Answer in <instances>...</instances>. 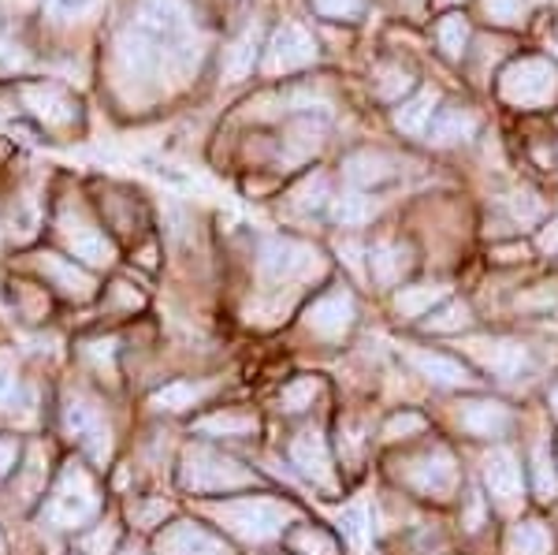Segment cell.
Returning <instances> with one entry per match:
<instances>
[{
    "label": "cell",
    "instance_id": "13",
    "mask_svg": "<svg viewBox=\"0 0 558 555\" xmlns=\"http://www.w3.org/2000/svg\"><path fill=\"white\" fill-rule=\"evenodd\" d=\"M291 462L294 470L302 473L305 481H313L317 488L324 492H336V467H331V455H328V444H324V436L317 429H305L291 441Z\"/></svg>",
    "mask_w": 558,
    "mask_h": 555
},
{
    "label": "cell",
    "instance_id": "15",
    "mask_svg": "<svg viewBox=\"0 0 558 555\" xmlns=\"http://www.w3.org/2000/svg\"><path fill=\"white\" fill-rule=\"evenodd\" d=\"M157 555H231V548L202 526L175 522L157 536Z\"/></svg>",
    "mask_w": 558,
    "mask_h": 555
},
{
    "label": "cell",
    "instance_id": "3",
    "mask_svg": "<svg viewBox=\"0 0 558 555\" xmlns=\"http://www.w3.org/2000/svg\"><path fill=\"white\" fill-rule=\"evenodd\" d=\"M179 485L186 492H235L257 485V473L246 470L239 459L216 451V447H186Z\"/></svg>",
    "mask_w": 558,
    "mask_h": 555
},
{
    "label": "cell",
    "instance_id": "27",
    "mask_svg": "<svg viewBox=\"0 0 558 555\" xmlns=\"http://www.w3.org/2000/svg\"><path fill=\"white\" fill-rule=\"evenodd\" d=\"M444 299H447V283H413V288H402L395 294V313L407 321L428 317Z\"/></svg>",
    "mask_w": 558,
    "mask_h": 555
},
{
    "label": "cell",
    "instance_id": "11",
    "mask_svg": "<svg viewBox=\"0 0 558 555\" xmlns=\"http://www.w3.org/2000/svg\"><path fill=\"white\" fill-rule=\"evenodd\" d=\"M465 354H470L484 373H492V377H499V381H518L521 373L529 370V347L518 343V339L473 336V339H465Z\"/></svg>",
    "mask_w": 558,
    "mask_h": 555
},
{
    "label": "cell",
    "instance_id": "17",
    "mask_svg": "<svg viewBox=\"0 0 558 555\" xmlns=\"http://www.w3.org/2000/svg\"><path fill=\"white\" fill-rule=\"evenodd\" d=\"M458 425L476 441H499L510 429V410L499 399H465L458 410Z\"/></svg>",
    "mask_w": 558,
    "mask_h": 555
},
{
    "label": "cell",
    "instance_id": "12",
    "mask_svg": "<svg viewBox=\"0 0 558 555\" xmlns=\"http://www.w3.org/2000/svg\"><path fill=\"white\" fill-rule=\"evenodd\" d=\"M484 488L495 499L499 511H518L521 507V462L510 447H492L488 459H484Z\"/></svg>",
    "mask_w": 558,
    "mask_h": 555
},
{
    "label": "cell",
    "instance_id": "34",
    "mask_svg": "<svg viewBox=\"0 0 558 555\" xmlns=\"http://www.w3.org/2000/svg\"><path fill=\"white\" fill-rule=\"evenodd\" d=\"M317 396H320V381L317 377H299L279 391V410H283V414H302V410L313 407V399Z\"/></svg>",
    "mask_w": 558,
    "mask_h": 555
},
{
    "label": "cell",
    "instance_id": "22",
    "mask_svg": "<svg viewBox=\"0 0 558 555\" xmlns=\"http://www.w3.org/2000/svg\"><path fill=\"white\" fill-rule=\"evenodd\" d=\"M197 436H213V441H242V436L257 433V418L246 414V410H220V414H209L202 422H194Z\"/></svg>",
    "mask_w": 558,
    "mask_h": 555
},
{
    "label": "cell",
    "instance_id": "50",
    "mask_svg": "<svg viewBox=\"0 0 558 555\" xmlns=\"http://www.w3.org/2000/svg\"><path fill=\"white\" fill-rule=\"evenodd\" d=\"M551 414L558 418V384H555V388H551Z\"/></svg>",
    "mask_w": 558,
    "mask_h": 555
},
{
    "label": "cell",
    "instance_id": "40",
    "mask_svg": "<svg viewBox=\"0 0 558 555\" xmlns=\"http://www.w3.org/2000/svg\"><path fill=\"white\" fill-rule=\"evenodd\" d=\"M425 418L421 414H413V410H407V414H395L391 422L384 425V436L387 441H407V436H417V433H425Z\"/></svg>",
    "mask_w": 558,
    "mask_h": 555
},
{
    "label": "cell",
    "instance_id": "1",
    "mask_svg": "<svg viewBox=\"0 0 558 555\" xmlns=\"http://www.w3.org/2000/svg\"><path fill=\"white\" fill-rule=\"evenodd\" d=\"M209 518L220 522L231 536L246 544L272 541L294 522V507L272 496H246V499H223V504L209 507Z\"/></svg>",
    "mask_w": 558,
    "mask_h": 555
},
{
    "label": "cell",
    "instance_id": "33",
    "mask_svg": "<svg viewBox=\"0 0 558 555\" xmlns=\"http://www.w3.org/2000/svg\"><path fill=\"white\" fill-rule=\"evenodd\" d=\"M470 306L465 302H444L425 317V333H462L470 328Z\"/></svg>",
    "mask_w": 558,
    "mask_h": 555
},
{
    "label": "cell",
    "instance_id": "19",
    "mask_svg": "<svg viewBox=\"0 0 558 555\" xmlns=\"http://www.w3.org/2000/svg\"><path fill=\"white\" fill-rule=\"evenodd\" d=\"M407 362L425 381L439 384V388H465V384H473L470 370H465V365L458 362V358H447V354H436V351H421V347H410Z\"/></svg>",
    "mask_w": 558,
    "mask_h": 555
},
{
    "label": "cell",
    "instance_id": "45",
    "mask_svg": "<svg viewBox=\"0 0 558 555\" xmlns=\"http://www.w3.org/2000/svg\"><path fill=\"white\" fill-rule=\"evenodd\" d=\"M481 522H484V496H473L470 499V515H465V530L476 533V530H481Z\"/></svg>",
    "mask_w": 558,
    "mask_h": 555
},
{
    "label": "cell",
    "instance_id": "7",
    "mask_svg": "<svg viewBox=\"0 0 558 555\" xmlns=\"http://www.w3.org/2000/svg\"><path fill=\"white\" fill-rule=\"evenodd\" d=\"M402 481L428 499H447L458 485L454 455L439 444L428 447V451H421V455H413V459L402 462Z\"/></svg>",
    "mask_w": 558,
    "mask_h": 555
},
{
    "label": "cell",
    "instance_id": "8",
    "mask_svg": "<svg viewBox=\"0 0 558 555\" xmlns=\"http://www.w3.org/2000/svg\"><path fill=\"white\" fill-rule=\"evenodd\" d=\"M64 429L71 436H78L83 451L94 462H105L112 455V429H108L101 407L94 399L83 396V391H71L64 402Z\"/></svg>",
    "mask_w": 558,
    "mask_h": 555
},
{
    "label": "cell",
    "instance_id": "53",
    "mask_svg": "<svg viewBox=\"0 0 558 555\" xmlns=\"http://www.w3.org/2000/svg\"><path fill=\"white\" fill-rule=\"evenodd\" d=\"M444 4H458V0H444Z\"/></svg>",
    "mask_w": 558,
    "mask_h": 555
},
{
    "label": "cell",
    "instance_id": "6",
    "mask_svg": "<svg viewBox=\"0 0 558 555\" xmlns=\"http://www.w3.org/2000/svg\"><path fill=\"white\" fill-rule=\"evenodd\" d=\"M57 231H60V243L75 254V262H83L89 268H108L116 262V246L108 243L105 231L97 228L78 205H64V209H60Z\"/></svg>",
    "mask_w": 558,
    "mask_h": 555
},
{
    "label": "cell",
    "instance_id": "49",
    "mask_svg": "<svg viewBox=\"0 0 558 555\" xmlns=\"http://www.w3.org/2000/svg\"><path fill=\"white\" fill-rule=\"evenodd\" d=\"M495 257H499V262H518V257H525V246H502V250H495Z\"/></svg>",
    "mask_w": 558,
    "mask_h": 555
},
{
    "label": "cell",
    "instance_id": "36",
    "mask_svg": "<svg viewBox=\"0 0 558 555\" xmlns=\"http://www.w3.org/2000/svg\"><path fill=\"white\" fill-rule=\"evenodd\" d=\"M331 198V191H328V176H320V172H313V176H305L299 186L291 191V202L299 205V209L305 213H317L324 209V202Z\"/></svg>",
    "mask_w": 558,
    "mask_h": 555
},
{
    "label": "cell",
    "instance_id": "9",
    "mask_svg": "<svg viewBox=\"0 0 558 555\" xmlns=\"http://www.w3.org/2000/svg\"><path fill=\"white\" fill-rule=\"evenodd\" d=\"M317 60V41L313 34L299 23H283L279 31H272V38L265 45V75H291V71H302Z\"/></svg>",
    "mask_w": 558,
    "mask_h": 555
},
{
    "label": "cell",
    "instance_id": "30",
    "mask_svg": "<svg viewBox=\"0 0 558 555\" xmlns=\"http://www.w3.org/2000/svg\"><path fill=\"white\" fill-rule=\"evenodd\" d=\"M373 213H376L373 198H365L357 191H347L331 202V217H336V224H343V228H362V224L373 220Z\"/></svg>",
    "mask_w": 558,
    "mask_h": 555
},
{
    "label": "cell",
    "instance_id": "48",
    "mask_svg": "<svg viewBox=\"0 0 558 555\" xmlns=\"http://www.w3.org/2000/svg\"><path fill=\"white\" fill-rule=\"evenodd\" d=\"M116 299L123 302V306H131V310H138L142 306V294H134L128 283H116Z\"/></svg>",
    "mask_w": 558,
    "mask_h": 555
},
{
    "label": "cell",
    "instance_id": "10",
    "mask_svg": "<svg viewBox=\"0 0 558 555\" xmlns=\"http://www.w3.org/2000/svg\"><path fill=\"white\" fill-rule=\"evenodd\" d=\"M354 321H357V306H354V294L347 288L320 294V299H313V306L305 310V328L317 339H324V343H339L343 336H350Z\"/></svg>",
    "mask_w": 558,
    "mask_h": 555
},
{
    "label": "cell",
    "instance_id": "35",
    "mask_svg": "<svg viewBox=\"0 0 558 555\" xmlns=\"http://www.w3.org/2000/svg\"><path fill=\"white\" fill-rule=\"evenodd\" d=\"M533 488L539 499H558V462H551V455H547V447L539 444L536 455H533Z\"/></svg>",
    "mask_w": 558,
    "mask_h": 555
},
{
    "label": "cell",
    "instance_id": "4",
    "mask_svg": "<svg viewBox=\"0 0 558 555\" xmlns=\"http://www.w3.org/2000/svg\"><path fill=\"white\" fill-rule=\"evenodd\" d=\"M257 268L276 288H294V283H310L324 276L328 262L317 246L299 243V239H265L257 250Z\"/></svg>",
    "mask_w": 558,
    "mask_h": 555
},
{
    "label": "cell",
    "instance_id": "24",
    "mask_svg": "<svg viewBox=\"0 0 558 555\" xmlns=\"http://www.w3.org/2000/svg\"><path fill=\"white\" fill-rule=\"evenodd\" d=\"M555 541L539 518H521L518 526H510L507 533V555H551Z\"/></svg>",
    "mask_w": 558,
    "mask_h": 555
},
{
    "label": "cell",
    "instance_id": "32",
    "mask_svg": "<svg viewBox=\"0 0 558 555\" xmlns=\"http://www.w3.org/2000/svg\"><path fill=\"white\" fill-rule=\"evenodd\" d=\"M373 89L384 101H399L407 89H413V75L402 64H380L373 71Z\"/></svg>",
    "mask_w": 558,
    "mask_h": 555
},
{
    "label": "cell",
    "instance_id": "21",
    "mask_svg": "<svg viewBox=\"0 0 558 555\" xmlns=\"http://www.w3.org/2000/svg\"><path fill=\"white\" fill-rule=\"evenodd\" d=\"M368 268H373L376 283L395 288V283H402V276L413 268V250L402 243H380V246L368 250Z\"/></svg>",
    "mask_w": 558,
    "mask_h": 555
},
{
    "label": "cell",
    "instance_id": "28",
    "mask_svg": "<svg viewBox=\"0 0 558 555\" xmlns=\"http://www.w3.org/2000/svg\"><path fill=\"white\" fill-rule=\"evenodd\" d=\"M45 467H49V451L41 444H34L26 451L23 467H20V478H15V492H20V504H31V499L41 496L45 488Z\"/></svg>",
    "mask_w": 558,
    "mask_h": 555
},
{
    "label": "cell",
    "instance_id": "18",
    "mask_svg": "<svg viewBox=\"0 0 558 555\" xmlns=\"http://www.w3.org/2000/svg\"><path fill=\"white\" fill-rule=\"evenodd\" d=\"M476 131H481V116H476L470 105H447V109L436 112L425 142L436 149H451L458 142H470Z\"/></svg>",
    "mask_w": 558,
    "mask_h": 555
},
{
    "label": "cell",
    "instance_id": "2",
    "mask_svg": "<svg viewBox=\"0 0 558 555\" xmlns=\"http://www.w3.org/2000/svg\"><path fill=\"white\" fill-rule=\"evenodd\" d=\"M97 511H101V492H97L89 470L83 462H68L49 492V504H45L49 526H57V530H78L89 518H97Z\"/></svg>",
    "mask_w": 558,
    "mask_h": 555
},
{
    "label": "cell",
    "instance_id": "20",
    "mask_svg": "<svg viewBox=\"0 0 558 555\" xmlns=\"http://www.w3.org/2000/svg\"><path fill=\"white\" fill-rule=\"evenodd\" d=\"M436 105H439L436 89H417L410 101H402L399 109H395V116H391L395 128L402 134H410V138H425L432 120H436Z\"/></svg>",
    "mask_w": 558,
    "mask_h": 555
},
{
    "label": "cell",
    "instance_id": "42",
    "mask_svg": "<svg viewBox=\"0 0 558 555\" xmlns=\"http://www.w3.org/2000/svg\"><path fill=\"white\" fill-rule=\"evenodd\" d=\"M313 8L320 15H328V20H357L365 0H313Z\"/></svg>",
    "mask_w": 558,
    "mask_h": 555
},
{
    "label": "cell",
    "instance_id": "47",
    "mask_svg": "<svg viewBox=\"0 0 558 555\" xmlns=\"http://www.w3.org/2000/svg\"><path fill=\"white\" fill-rule=\"evenodd\" d=\"M539 250H547V254L558 257V220H551L544 231H539Z\"/></svg>",
    "mask_w": 558,
    "mask_h": 555
},
{
    "label": "cell",
    "instance_id": "37",
    "mask_svg": "<svg viewBox=\"0 0 558 555\" xmlns=\"http://www.w3.org/2000/svg\"><path fill=\"white\" fill-rule=\"evenodd\" d=\"M502 209L510 213V220L514 224H536V220H544V202H539V194L533 191H514V194H507L502 198Z\"/></svg>",
    "mask_w": 558,
    "mask_h": 555
},
{
    "label": "cell",
    "instance_id": "44",
    "mask_svg": "<svg viewBox=\"0 0 558 555\" xmlns=\"http://www.w3.org/2000/svg\"><path fill=\"white\" fill-rule=\"evenodd\" d=\"M15 462H20V441L15 436H0V481L15 470Z\"/></svg>",
    "mask_w": 558,
    "mask_h": 555
},
{
    "label": "cell",
    "instance_id": "31",
    "mask_svg": "<svg viewBox=\"0 0 558 555\" xmlns=\"http://www.w3.org/2000/svg\"><path fill=\"white\" fill-rule=\"evenodd\" d=\"M287 544H291L294 555H339L336 536H328L324 530H317V526H299V530H291Z\"/></svg>",
    "mask_w": 558,
    "mask_h": 555
},
{
    "label": "cell",
    "instance_id": "46",
    "mask_svg": "<svg viewBox=\"0 0 558 555\" xmlns=\"http://www.w3.org/2000/svg\"><path fill=\"white\" fill-rule=\"evenodd\" d=\"M339 254L347 257V265L354 268V273H362V257H365V250H362V246L350 243V239H347V243H339Z\"/></svg>",
    "mask_w": 558,
    "mask_h": 555
},
{
    "label": "cell",
    "instance_id": "39",
    "mask_svg": "<svg viewBox=\"0 0 558 555\" xmlns=\"http://www.w3.org/2000/svg\"><path fill=\"white\" fill-rule=\"evenodd\" d=\"M15 399H20V365L12 351H0V410H12Z\"/></svg>",
    "mask_w": 558,
    "mask_h": 555
},
{
    "label": "cell",
    "instance_id": "14",
    "mask_svg": "<svg viewBox=\"0 0 558 555\" xmlns=\"http://www.w3.org/2000/svg\"><path fill=\"white\" fill-rule=\"evenodd\" d=\"M23 101H26V109H31V112L45 123V128L64 131V128H75V120H78L75 97H71L68 89L52 86V83L26 86V89H23Z\"/></svg>",
    "mask_w": 558,
    "mask_h": 555
},
{
    "label": "cell",
    "instance_id": "38",
    "mask_svg": "<svg viewBox=\"0 0 558 555\" xmlns=\"http://www.w3.org/2000/svg\"><path fill=\"white\" fill-rule=\"evenodd\" d=\"M484 15L495 26H521L529 15V4L525 0H484Z\"/></svg>",
    "mask_w": 558,
    "mask_h": 555
},
{
    "label": "cell",
    "instance_id": "41",
    "mask_svg": "<svg viewBox=\"0 0 558 555\" xmlns=\"http://www.w3.org/2000/svg\"><path fill=\"white\" fill-rule=\"evenodd\" d=\"M116 541H120V530H116L112 522H105V526H97L94 533L83 536V552L86 555H112Z\"/></svg>",
    "mask_w": 558,
    "mask_h": 555
},
{
    "label": "cell",
    "instance_id": "16",
    "mask_svg": "<svg viewBox=\"0 0 558 555\" xmlns=\"http://www.w3.org/2000/svg\"><path fill=\"white\" fill-rule=\"evenodd\" d=\"M38 273L71 302H86V299H94V291H97L94 276H89L78 262H68V257L41 254L38 257Z\"/></svg>",
    "mask_w": 558,
    "mask_h": 555
},
{
    "label": "cell",
    "instance_id": "52",
    "mask_svg": "<svg viewBox=\"0 0 558 555\" xmlns=\"http://www.w3.org/2000/svg\"><path fill=\"white\" fill-rule=\"evenodd\" d=\"M0 555H4V536H0Z\"/></svg>",
    "mask_w": 558,
    "mask_h": 555
},
{
    "label": "cell",
    "instance_id": "43",
    "mask_svg": "<svg viewBox=\"0 0 558 555\" xmlns=\"http://www.w3.org/2000/svg\"><path fill=\"white\" fill-rule=\"evenodd\" d=\"M168 515V504L165 499H142V504H131V518L142 526V530H149V526H160Z\"/></svg>",
    "mask_w": 558,
    "mask_h": 555
},
{
    "label": "cell",
    "instance_id": "51",
    "mask_svg": "<svg viewBox=\"0 0 558 555\" xmlns=\"http://www.w3.org/2000/svg\"><path fill=\"white\" fill-rule=\"evenodd\" d=\"M120 555H142V552H138V548H134V544H131V548H123Z\"/></svg>",
    "mask_w": 558,
    "mask_h": 555
},
{
    "label": "cell",
    "instance_id": "5",
    "mask_svg": "<svg viewBox=\"0 0 558 555\" xmlns=\"http://www.w3.org/2000/svg\"><path fill=\"white\" fill-rule=\"evenodd\" d=\"M499 94L514 109H547L558 97V68L547 57H521L502 68Z\"/></svg>",
    "mask_w": 558,
    "mask_h": 555
},
{
    "label": "cell",
    "instance_id": "29",
    "mask_svg": "<svg viewBox=\"0 0 558 555\" xmlns=\"http://www.w3.org/2000/svg\"><path fill=\"white\" fill-rule=\"evenodd\" d=\"M436 38H439V49H444L447 60H462L465 45H470V20H465V15H458V12L444 15V20H439Z\"/></svg>",
    "mask_w": 558,
    "mask_h": 555
},
{
    "label": "cell",
    "instance_id": "25",
    "mask_svg": "<svg viewBox=\"0 0 558 555\" xmlns=\"http://www.w3.org/2000/svg\"><path fill=\"white\" fill-rule=\"evenodd\" d=\"M257 49H260V31L257 26H250L246 34H239V38L223 49V64H220L223 79H228V83H242V79L254 71Z\"/></svg>",
    "mask_w": 558,
    "mask_h": 555
},
{
    "label": "cell",
    "instance_id": "23",
    "mask_svg": "<svg viewBox=\"0 0 558 555\" xmlns=\"http://www.w3.org/2000/svg\"><path fill=\"white\" fill-rule=\"evenodd\" d=\"M343 172L357 186H380L395 176V160L387 154H376V149H362V154H350L343 160Z\"/></svg>",
    "mask_w": 558,
    "mask_h": 555
},
{
    "label": "cell",
    "instance_id": "26",
    "mask_svg": "<svg viewBox=\"0 0 558 555\" xmlns=\"http://www.w3.org/2000/svg\"><path fill=\"white\" fill-rule=\"evenodd\" d=\"M209 384H194V381H175V384H165L160 391H153L149 407L157 414H183V410L197 407L205 396H209Z\"/></svg>",
    "mask_w": 558,
    "mask_h": 555
}]
</instances>
